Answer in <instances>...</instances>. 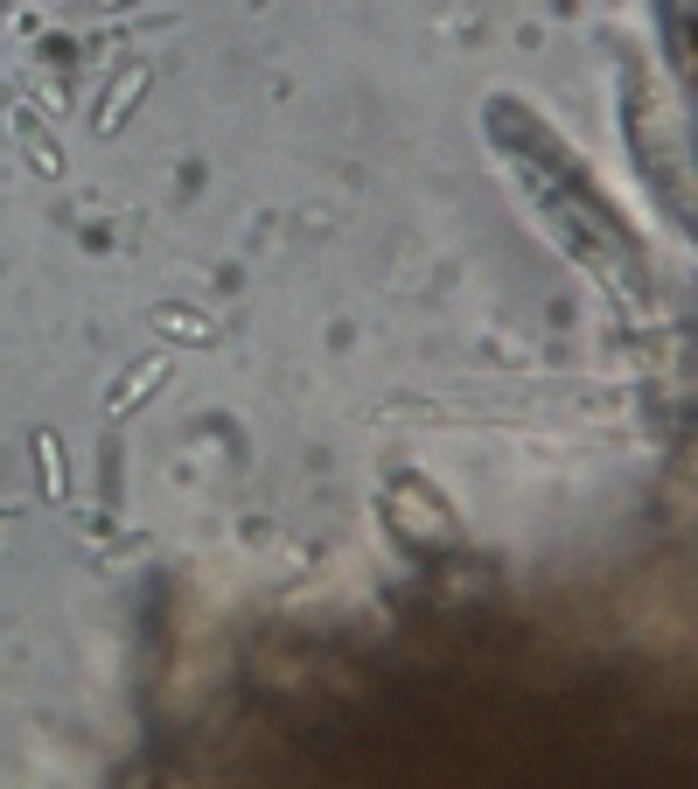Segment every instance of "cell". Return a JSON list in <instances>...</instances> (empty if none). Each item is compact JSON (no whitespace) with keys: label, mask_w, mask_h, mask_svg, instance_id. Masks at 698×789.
Wrapping results in <instances>:
<instances>
[{"label":"cell","mask_w":698,"mask_h":789,"mask_svg":"<svg viewBox=\"0 0 698 789\" xmlns=\"http://www.w3.org/2000/svg\"><path fill=\"white\" fill-rule=\"evenodd\" d=\"M161 370H168V356H161V350H155V356H147V364H140V370H134V378H126V385H119V391H112V412H134V405H140V399H147V391H155V385H161Z\"/></svg>","instance_id":"cell-1"},{"label":"cell","mask_w":698,"mask_h":789,"mask_svg":"<svg viewBox=\"0 0 698 789\" xmlns=\"http://www.w3.org/2000/svg\"><path fill=\"white\" fill-rule=\"evenodd\" d=\"M140 84H147V70L134 64V70H126V78H119V84H112V99L99 105V126H119V112H126V105H134V99H140Z\"/></svg>","instance_id":"cell-2"},{"label":"cell","mask_w":698,"mask_h":789,"mask_svg":"<svg viewBox=\"0 0 698 789\" xmlns=\"http://www.w3.org/2000/svg\"><path fill=\"white\" fill-rule=\"evenodd\" d=\"M35 455H43V482H49V496H64V455H56V434L35 441Z\"/></svg>","instance_id":"cell-3"},{"label":"cell","mask_w":698,"mask_h":789,"mask_svg":"<svg viewBox=\"0 0 698 789\" xmlns=\"http://www.w3.org/2000/svg\"><path fill=\"white\" fill-rule=\"evenodd\" d=\"M99 8H126V0H99Z\"/></svg>","instance_id":"cell-4"},{"label":"cell","mask_w":698,"mask_h":789,"mask_svg":"<svg viewBox=\"0 0 698 789\" xmlns=\"http://www.w3.org/2000/svg\"><path fill=\"white\" fill-rule=\"evenodd\" d=\"M0 8H8V0H0Z\"/></svg>","instance_id":"cell-5"}]
</instances>
